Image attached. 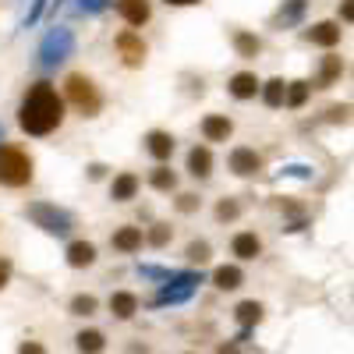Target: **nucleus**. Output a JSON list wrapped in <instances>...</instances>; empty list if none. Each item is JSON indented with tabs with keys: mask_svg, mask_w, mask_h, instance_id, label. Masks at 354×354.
Masks as SVG:
<instances>
[{
	"mask_svg": "<svg viewBox=\"0 0 354 354\" xmlns=\"http://www.w3.org/2000/svg\"><path fill=\"white\" fill-rule=\"evenodd\" d=\"M64 117H68V103L61 100V93H57V85L53 82H32L25 88V96L18 103V128L25 135H32V138H46L53 135L57 128L64 124Z\"/></svg>",
	"mask_w": 354,
	"mask_h": 354,
	"instance_id": "obj_1",
	"label": "nucleus"
},
{
	"mask_svg": "<svg viewBox=\"0 0 354 354\" xmlns=\"http://www.w3.org/2000/svg\"><path fill=\"white\" fill-rule=\"evenodd\" d=\"M25 220H32L39 230L53 234V238H71V230H75V213L64 209V205H57V202H28L25 205Z\"/></svg>",
	"mask_w": 354,
	"mask_h": 354,
	"instance_id": "obj_2",
	"label": "nucleus"
},
{
	"mask_svg": "<svg viewBox=\"0 0 354 354\" xmlns=\"http://www.w3.org/2000/svg\"><path fill=\"white\" fill-rule=\"evenodd\" d=\"M36 177V163L21 145H0V188H28Z\"/></svg>",
	"mask_w": 354,
	"mask_h": 354,
	"instance_id": "obj_3",
	"label": "nucleus"
},
{
	"mask_svg": "<svg viewBox=\"0 0 354 354\" xmlns=\"http://www.w3.org/2000/svg\"><path fill=\"white\" fill-rule=\"evenodd\" d=\"M64 103H71L82 117H96L100 110H103V93H100V85L88 78V75H82V71H71L68 78H64V96H61Z\"/></svg>",
	"mask_w": 354,
	"mask_h": 354,
	"instance_id": "obj_4",
	"label": "nucleus"
},
{
	"mask_svg": "<svg viewBox=\"0 0 354 354\" xmlns=\"http://www.w3.org/2000/svg\"><path fill=\"white\" fill-rule=\"evenodd\" d=\"M71 53H75V32H71V28H64V25H53L50 32L43 36L36 57H39V68L43 71H53V68H61Z\"/></svg>",
	"mask_w": 354,
	"mask_h": 354,
	"instance_id": "obj_5",
	"label": "nucleus"
},
{
	"mask_svg": "<svg viewBox=\"0 0 354 354\" xmlns=\"http://www.w3.org/2000/svg\"><path fill=\"white\" fill-rule=\"evenodd\" d=\"M113 46H117V53H121V61H124L128 68H142V64H145V53H149V46H145L142 36L131 32V28H124V32L113 39Z\"/></svg>",
	"mask_w": 354,
	"mask_h": 354,
	"instance_id": "obj_6",
	"label": "nucleus"
},
{
	"mask_svg": "<svg viewBox=\"0 0 354 354\" xmlns=\"http://www.w3.org/2000/svg\"><path fill=\"white\" fill-rule=\"evenodd\" d=\"M340 39H344L340 21H315V25L305 28V43H312L319 50H330L333 53V46H340Z\"/></svg>",
	"mask_w": 354,
	"mask_h": 354,
	"instance_id": "obj_7",
	"label": "nucleus"
},
{
	"mask_svg": "<svg viewBox=\"0 0 354 354\" xmlns=\"http://www.w3.org/2000/svg\"><path fill=\"white\" fill-rule=\"evenodd\" d=\"M227 170L238 174V177H255L262 170V156L252 149V145H234L230 156H227Z\"/></svg>",
	"mask_w": 354,
	"mask_h": 354,
	"instance_id": "obj_8",
	"label": "nucleus"
},
{
	"mask_svg": "<svg viewBox=\"0 0 354 354\" xmlns=\"http://www.w3.org/2000/svg\"><path fill=\"white\" fill-rule=\"evenodd\" d=\"M142 149L149 153L156 163H170V156H174V149H177V138H174L170 131H163V128H153V131H145Z\"/></svg>",
	"mask_w": 354,
	"mask_h": 354,
	"instance_id": "obj_9",
	"label": "nucleus"
},
{
	"mask_svg": "<svg viewBox=\"0 0 354 354\" xmlns=\"http://www.w3.org/2000/svg\"><path fill=\"white\" fill-rule=\"evenodd\" d=\"M198 131H202L205 145H209V142H230V135H234V121H230L227 113H205V117H202V124H198Z\"/></svg>",
	"mask_w": 354,
	"mask_h": 354,
	"instance_id": "obj_10",
	"label": "nucleus"
},
{
	"mask_svg": "<svg viewBox=\"0 0 354 354\" xmlns=\"http://www.w3.org/2000/svg\"><path fill=\"white\" fill-rule=\"evenodd\" d=\"M96 259H100L96 245L85 241V238L68 241V248H64V262L71 266V270H88V266H96Z\"/></svg>",
	"mask_w": 354,
	"mask_h": 354,
	"instance_id": "obj_11",
	"label": "nucleus"
},
{
	"mask_svg": "<svg viewBox=\"0 0 354 354\" xmlns=\"http://www.w3.org/2000/svg\"><path fill=\"white\" fill-rule=\"evenodd\" d=\"M142 245H145L142 227L124 223V227H117V230L110 234V248H113V252H121V255H135V252H142Z\"/></svg>",
	"mask_w": 354,
	"mask_h": 354,
	"instance_id": "obj_12",
	"label": "nucleus"
},
{
	"mask_svg": "<svg viewBox=\"0 0 354 354\" xmlns=\"http://www.w3.org/2000/svg\"><path fill=\"white\" fill-rule=\"evenodd\" d=\"M117 15H121V21L131 25V32H135V28H142L153 18V4L149 0H117Z\"/></svg>",
	"mask_w": 354,
	"mask_h": 354,
	"instance_id": "obj_13",
	"label": "nucleus"
},
{
	"mask_svg": "<svg viewBox=\"0 0 354 354\" xmlns=\"http://www.w3.org/2000/svg\"><path fill=\"white\" fill-rule=\"evenodd\" d=\"M259 85H262V78L255 75V71H238V75H230L227 78V93L234 96V100H255L259 96Z\"/></svg>",
	"mask_w": 354,
	"mask_h": 354,
	"instance_id": "obj_14",
	"label": "nucleus"
},
{
	"mask_svg": "<svg viewBox=\"0 0 354 354\" xmlns=\"http://www.w3.org/2000/svg\"><path fill=\"white\" fill-rule=\"evenodd\" d=\"M188 174L195 177V181H209L213 177V149L205 142L188 149Z\"/></svg>",
	"mask_w": 354,
	"mask_h": 354,
	"instance_id": "obj_15",
	"label": "nucleus"
},
{
	"mask_svg": "<svg viewBox=\"0 0 354 354\" xmlns=\"http://www.w3.org/2000/svg\"><path fill=\"white\" fill-rule=\"evenodd\" d=\"M230 255H238L241 262H252V259H259L262 255V238L255 230H238L230 238Z\"/></svg>",
	"mask_w": 354,
	"mask_h": 354,
	"instance_id": "obj_16",
	"label": "nucleus"
},
{
	"mask_svg": "<svg viewBox=\"0 0 354 354\" xmlns=\"http://www.w3.org/2000/svg\"><path fill=\"white\" fill-rule=\"evenodd\" d=\"M142 181H138V174L135 170H121V174H113V181H110V198L113 202H131L138 195Z\"/></svg>",
	"mask_w": 354,
	"mask_h": 354,
	"instance_id": "obj_17",
	"label": "nucleus"
},
{
	"mask_svg": "<svg viewBox=\"0 0 354 354\" xmlns=\"http://www.w3.org/2000/svg\"><path fill=\"white\" fill-rule=\"evenodd\" d=\"M106 305H110V315H113V319H135V312L142 308V301H138L135 290H113Z\"/></svg>",
	"mask_w": 354,
	"mask_h": 354,
	"instance_id": "obj_18",
	"label": "nucleus"
},
{
	"mask_svg": "<svg viewBox=\"0 0 354 354\" xmlns=\"http://www.w3.org/2000/svg\"><path fill=\"white\" fill-rule=\"evenodd\" d=\"M230 46H234V53H238L241 61H255L259 50H262V39L255 32H248V28H234V32H230Z\"/></svg>",
	"mask_w": 354,
	"mask_h": 354,
	"instance_id": "obj_19",
	"label": "nucleus"
},
{
	"mask_svg": "<svg viewBox=\"0 0 354 354\" xmlns=\"http://www.w3.org/2000/svg\"><path fill=\"white\" fill-rule=\"evenodd\" d=\"M305 8H308V0H283L280 11L273 15V25L277 28H294V25L305 18Z\"/></svg>",
	"mask_w": 354,
	"mask_h": 354,
	"instance_id": "obj_20",
	"label": "nucleus"
},
{
	"mask_svg": "<svg viewBox=\"0 0 354 354\" xmlns=\"http://www.w3.org/2000/svg\"><path fill=\"white\" fill-rule=\"evenodd\" d=\"M213 283H216L220 290H238V287L245 283L241 266H234V262H223V266H216V270H213Z\"/></svg>",
	"mask_w": 354,
	"mask_h": 354,
	"instance_id": "obj_21",
	"label": "nucleus"
},
{
	"mask_svg": "<svg viewBox=\"0 0 354 354\" xmlns=\"http://www.w3.org/2000/svg\"><path fill=\"white\" fill-rule=\"evenodd\" d=\"M340 75H344V61H340L337 53H326V57H322V64H319L315 85H319V88H330V85H333Z\"/></svg>",
	"mask_w": 354,
	"mask_h": 354,
	"instance_id": "obj_22",
	"label": "nucleus"
},
{
	"mask_svg": "<svg viewBox=\"0 0 354 354\" xmlns=\"http://www.w3.org/2000/svg\"><path fill=\"white\" fill-rule=\"evenodd\" d=\"M149 188H153V192H163V195L177 192V170H170L167 163H156V167L149 170Z\"/></svg>",
	"mask_w": 354,
	"mask_h": 354,
	"instance_id": "obj_23",
	"label": "nucleus"
},
{
	"mask_svg": "<svg viewBox=\"0 0 354 354\" xmlns=\"http://www.w3.org/2000/svg\"><path fill=\"white\" fill-rule=\"evenodd\" d=\"M195 294V287H177V283H160V290H156V298H153V305L160 308V305H181V301H188Z\"/></svg>",
	"mask_w": 354,
	"mask_h": 354,
	"instance_id": "obj_24",
	"label": "nucleus"
},
{
	"mask_svg": "<svg viewBox=\"0 0 354 354\" xmlns=\"http://www.w3.org/2000/svg\"><path fill=\"white\" fill-rule=\"evenodd\" d=\"M283 93H287V82L283 78H270V82L259 85V96H262V103L270 106V110H280L283 106Z\"/></svg>",
	"mask_w": 354,
	"mask_h": 354,
	"instance_id": "obj_25",
	"label": "nucleus"
},
{
	"mask_svg": "<svg viewBox=\"0 0 354 354\" xmlns=\"http://www.w3.org/2000/svg\"><path fill=\"white\" fill-rule=\"evenodd\" d=\"M308 96H312V82H305V78H298V82H287L283 106H290V110H301V106L308 103Z\"/></svg>",
	"mask_w": 354,
	"mask_h": 354,
	"instance_id": "obj_26",
	"label": "nucleus"
},
{
	"mask_svg": "<svg viewBox=\"0 0 354 354\" xmlns=\"http://www.w3.org/2000/svg\"><path fill=\"white\" fill-rule=\"evenodd\" d=\"M262 312H266V308H262L259 301H241L238 308H234V319H238L241 330H255L259 322H262Z\"/></svg>",
	"mask_w": 354,
	"mask_h": 354,
	"instance_id": "obj_27",
	"label": "nucleus"
},
{
	"mask_svg": "<svg viewBox=\"0 0 354 354\" xmlns=\"http://www.w3.org/2000/svg\"><path fill=\"white\" fill-rule=\"evenodd\" d=\"M75 347H78L82 354H100V351L106 347V337H103V330H82V333L75 337Z\"/></svg>",
	"mask_w": 354,
	"mask_h": 354,
	"instance_id": "obj_28",
	"label": "nucleus"
},
{
	"mask_svg": "<svg viewBox=\"0 0 354 354\" xmlns=\"http://www.w3.org/2000/svg\"><path fill=\"white\" fill-rule=\"evenodd\" d=\"M142 238H145V245H149V248L160 252V248H167V245L174 241V227H170V223H153L149 230L142 234Z\"/></svg>",
	"mask_w": 354,
	"mask_h": 354,
	"instance_id": "obj_29",
	"label": "nucleus"
},
{
	"mask_svg": "<svg viewBox=\"0 0 354 354\" xmlns=\"http://www.w3.org/2000/svg\"><path fill=\"white\" fill-rule=\"evenodd\" d=\"M100 301H96V294H75V298L68 301V312L71 315H96Z\"/></svg>",
	"mask_w": 354,
	"mask_h": 354,
	"instance_id": "obj_30",
	"label": "nucleus"
},
{
	"mask_svg": "<svg viewBox=\"0 0 354 354\" xmlns=\"http://www.w3.org/2000/svg\"><path fill=\"white\" fill-rule=\"evenodd\" d=\"M209 255H213V245L205 241V238H198V241H192V245L185 248V259H188L192 266H205V262H209Z\"/></svg>",
	"mask_w": 354,
	"mask_h": 354,
	"instance_id": "obj_31",
	"label": "nucleus"
},
{
	"mask_svg": "<svg viewBox=\"0 0 354 354\" xmlns=\"http://www.w3.org/2000/svg\"><path fill=\"white\" fill-rule=\"evenodd\" d=\"M241 216V202L238 198H220L216 202V220L220 223H230V220H238Z\"/></svg>",
	"mask_w": 354,
	"mask_h": 354,
	"instance_id": "obj_32",
	"label": "nucleus"
},
{
	"mask_svg": "<svg viewBox=\"0 0 354 354\" xmlns=\"http://www.w3.org/2000/svg\"><path fill=\"white\" fill-rule=\"evenodd\" d=\"M174 209H177V213H198V209H202V198H198L195 192H181V195L174 198Z\"/></svg>",
	"mask_w": 354,
	"mask_h": 354,
	"instance_id": "obj_33",
	"label": "nucleus"
},
{
	"mask_svg": "<svg viewBox=\"0 0 354 354\" xmlns=\"http://www.w3.org/2000/svg\"><path fill=\"white\" fill-rule=\"evenodd\" d=\"M138 273H142V277H149V280H163V283H167V277H170L167 266H149V262H142V266H138Z\"/></svg>",
	"mask_w": 354,
	"mask_h": 354,
	"instance_id": "obj_34",
	"label": "nucleus"
},
{
	"mask_svg": "<svg viewBox=\"0 0 354 354\" xmlns=\"http://www.w3.org/2000/svg\"><path fill=\"white\" fill-rule=\"evenodd\" d=\"M46 4H50V0H32V8H28V15H25V25H36V21L43 18Z\"/></svg>",
	"mask_w": 354,
	"mask_h": 354,
	"instance_id": "obj_35",
	"label": "nucleus"
},
{
	"mask_svg": "<svg viewBox=\"0 0 354 354\" xmlns=\"http://www.w3.org/2000/svg\"><path fill=\"white\" fill-rule=\"evenodd\" d=\"M106 4H110V0H78V11L82 15H100Z\"/></svg>",
	"mask_w": 354,
	"mask_h": 354,
	"instance_id": "obj_36",
	"label": "nucleus"
},
{
	"mask_svg": "<svg viewBox=\"0 0 354 354\" xmlns=\"http://www.w3.org/2000/svg\"><path fill=\"white\" fill-rule=\"evenodd\" d=\"M11 273H15L11 259H8V255H0V290H4V287L11 283Z\"/></svg>",
	"mask_w": 354,
	"mask_h": 354,
	"instance_id": "obj_37",
	"label": "nucleus"
},
{
	"mask_svg": "<svg viewBox=\"0 0 354 354\" xmlns=\"http://www.w3.org/2000/svg\"><path fill=\"white\" fill-rule=\"evenodd\" d=\"M283 174H287V177H301V181H308V177H312V167H305V163H290V167H283Z\"/></svg>",
	"mask_w": 354,
	"mask_h": 354,
	"instance_id": "obj_38",
	"label": "nucleus"
},
{
	"mask_svg": "<svg viewBox=\"0 0 354 354\" xmlns=\"http://www.w3.org/2000/svg\"><path fill=\"white\" fill-rule=\"evenodd\" d=\"M18 354H46V347H43L39 340H21V347H18Z\"/></svg>",
	"mask_w": 354,
	"mask_h": 354,
	"instance_id": "obj_39",
	"label": "nucleus"
},
{
	"mask_svg": "<svg viewBox=\"0 0 354 354\" xmlns=\"http://www.w3.org/2000/svg\"><path fill=\"white\" fill-rule=\"evenodd\" d=\"M85 170H88V181H103V177H106V167L103 163H88Z\"/></svg>",
	"mask_w": 354,
	"mask_h": 354,
	"instance_id": "obj_40",
	"label": "nucleus"
},
{
	"mask_svg": "<svg viewBox=\"0 0 354 354\" xmlns=\"http://www.w3.org/2000/svg\"><path fill=\"white\" fill-rule=\"evenodd\" d=\"M351 18H354V4H351V0H340V21L347 25Z\"/></svg>",
	"mask_w": 354,
	"mask_h": 354,
	"instance_id": "obj_41",
	"label": "nucleus"
},
{
	"mask_svg": "<svg viewBox=\"0 0 354 354\" xmlns=\"http://www.w3.org/2000/svg\"><path fill=\"white\" fill-rule=\"evenodd\" d=\"M216 354H241V347L230 340V344H220V347H216Z\"/></svg>",
	"mask_w": 354,
	"mask_h": 354,
	"instance_id": "obj_42",
	"label": "nucleus"
},
{
	"mask_svg": "<svg viewBox=\"0 0 354 354\" xmlns=\"http://www.w3.org/2000/svg\"><path fill=\"white\" fill-rule=\"evenodd\" d=\"M330 121H347V106H333L330 110Z\"/></svg>",
	"mask_w": 354,
	"mask_h": 354,
	"instance_id": "obj_43",
	"label": "nucleus"
},
{
	"mask_svg": "<svg viewBox=\"0 0 354 354\" xmlns=\"http://www.w3.org/2000/svg\"><path fill=\"white\" fill-rule=\"evenodd\" d=\"M170 8H192V4H202V0H167Z\"/></svg>",
	"mask_w": 354,
	"mask_h": 354,
	"instance_id": "obj_44",
	"label": "nucleus"
},
{
	"mask_svg": "<svg viewBox=\"0 0 354 354\" xmlns=\"http://www.w3.org/2000/svg\"><path fill=\"white\" fill-rule=\"evenodd\" d=\"M0 145H4V124H0Z\"/></svg>",
	"mask_w": 354,
	"mask_h": 354,
	"instance_id": "obj_45",
	"label": "nucleus"
},
{
	"mask_svg": "<svg viewBox=\"0 0 354 354\" xmlns=\"http://www.w3.org/2000/svg\"><path fill=\"white\" fill-rule=\"evenodd\" d=\"M185 354H195V351H185Z\"/></svg>",
	"mask_w": 354,
	"mask_h": 354,
	"instance_id": "obj_46",
	"label": "nucleus"
}]
</instances>
